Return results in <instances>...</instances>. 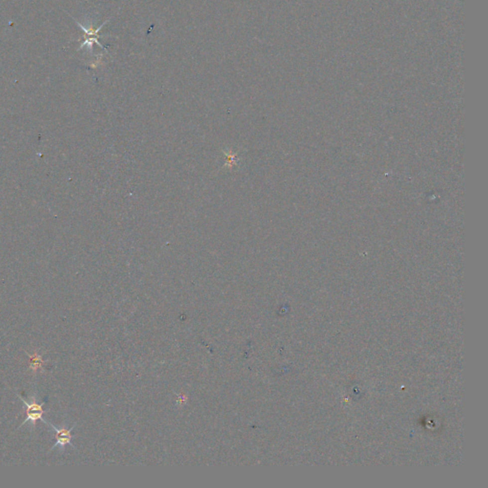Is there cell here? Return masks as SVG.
<instances>
[{
  "label": "cell",
  "mask_w": 488,
  "mask_h": 488,
  "mask_svg": "<svg viewBox=\"0 0 488 488\" xmlns=\"http://www.w3.org/2000/svg\"><path fill=\"white\" fill-rule=\"evenodd\" d=\"M48 425H50V427L56 432V444L53 445V447L51 448V451L54 450V448H56V446H59L60 448V452L62 450H64V447L67 444H70L72 447H75L72 443H71V440L73 438V435H72V430L76 427V423L72 426V427H61V428H57L56 426H55L54 424L48 422Z\"/></svg>",
  "instance_id": "2"
},
{
  "label": "cell",
  "mask_w": 488,
  "mask_h": 488,
  "mask_svg": "<svg viewBox=\"0 0 488 488\" xmlns=\"http://www.w3.org/2000/svg\"><path fill=\"white\" fill-rule=\"evenodd\" d=\"M19 399L22 400L23 403L25 404V407H26V413H27V417H26V420L23 421L22 424L20 425V427L22 426L23 424L27 423L29 422L32 425L33 427H35V424H36V422L38 420L42 421V422L48 424V422L45 421L44 419L42 418V415L44 414L45 411L43 410V406H44L45 401H43L42 403H38L36 401V396L33 395V397L31 398V400L30 402L26 401L25 399H23L21 396H19Z\"/></svg>",
  "instance_id": "1"
},
{
  "label": "cell",
  "mask_w": 488,
  "mask_h": 488,
  "mask_svg": "<svg viewBox=\"0 0 488 488\" xmlns=\"http://www.w3.org/2000/svg\"><path fill=\"white\" fill-rule=\"evenodd\" d=\"M29 361H30V370L33 372H36L38 369H42V365L44 363L42 356L39 355L36 351L33 353V355H29Z\"/></svg>",
  "instance_id": "3"
}]
</instances>
